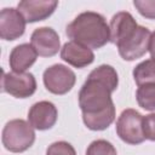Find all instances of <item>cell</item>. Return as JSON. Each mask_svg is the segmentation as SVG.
I'll list each match as a JSON object with an SVG mask.
<instances>
[{"label":"cell","instance_id":"1","mask_svg":"<svg viewBox=\"0 0 155 155\" xmlns=\"http://www.w3.org/2000/svg\"><path fill=\"white\" fill-rule=\"evenodd\" d=\"M116 70L108 64L94 68L79 92V107L82 121L92 131L107 130L115 120V105L111 93L117 88Z\"/></svg>","mask_w":155,"mask_h":155},{"label":"cell","instance_id":"2","mask_svg":"<svg viewBox=\"0 0 155 155\" xmlns=\"http://www.w3.org/2000/svg\"><path fill=\"white\" fill-rule=\"evenodd\" d=\"M71 41L79 42L91 50L101 48L110 41V28L105 18L97 12L86 11L78 15L65 28Z\"/></svg>","mask_w":155,"mask_h":155},{"label":"cell","instance_id":"3","mask_svg":"<svg viewBox=\"0 0 155 155\" xmlns=\"http://www.w3.org/2000/svg\"><path fill=\"white\" fill-rule=\"evenodd\" d=\"M1 142L6 150L11 153H23L35 142L34 128L25 120H10L2 130Z\"/></svg>","mask_w":155,"mask_h":155},{"label":"cell","instance_id":"4","mask_svg":"<svg viewBox=\"0 0 155 155\" xmlns=\"http://www.w3.org/2000/svg\"><path fill=\"white\" fill-rule=\"evenodd\" d=\"M116 133L127 144L137 145L145 140L143 116L134 109H125L116 121Z\"/></svg>","mask_w":155,"mask_h":155},{"label":"cell","instance_id":"5","mask_svg":"<svg viewBox=\"0 0 155 155\" xmlns=\"http://www.w3.org/2000/svg\"><path fill=\"white\" fill-rule=\"evenodd\" d=\"M42 80L48 92L53 94H65L74 87L76 76L70 68L63 64H53L44 71Z\"/></svg>","mask_w":155,"mask_h":155},{"label":"cell","instance_id":"6","mask_svg":"<svg viewBox=\"0 0 155 155\" xmlns=\"http://www.w3.org/2000/svg\"><path fill=\"white\" fill-rule=\"evenodd\" d=\"M1 90L15 98H28L36 91V80L31 73L2 71Z\"/></svg>","mask_w":155,"mask_h":155},{"label":"cell","instance_id":"7","mask_svg":"<svg viewBox=\"0 0 155 155\" xmlns=\"http://www.w3.org/2000/svg\"><path fill=\"white\" fill-rule=\"evenodd\" d=\"M150 35L151 33L148 28L138 25L130 38L117 45L119 54L121 58L125 61H134L143 57L149 51Z\"/></svg>","mask_w":155,"mask_h":155},{"label":"cell","instance_id":"8","mask_svg":"<svg viewBox=\"0 0 155 155\" xmlns=\"http://www.w3.org/2000/svg\"><path fill=\"white\" fill-rule=\"evenodd\" d=\"M25 19L18 8L5 7L0 12V38L13 41L21 38L25 30Z\"/></svg>","mask_w":155,"mask_h":155},{"label":"cell","instance_id":"9","mask_svg":"<svg viewBox=\"0 0 155 155\" xmlns=\"http://www.w3.org/2000/svg\"><path fill=\"white\" fill-rule=\"evenodd\" d=\"M58 117L56 105L48 101H40L33 104L28 111V122L33 128L39 131H46L52 128Z\"/></svg>","mask_w":155,"mask_h":155},{"label":"cell","instance_id":"10","mask_svg":"<svg viewBox=\"0 0 155 155\" xmlns=\"http://www.w3.org/2000/svg\"><path fill=\"white\" fill-rule=\"evenodd\" d=\"M30 44L41 57H52L61 48V40L57 31L50 27H41L33 31Z\"/></svg>","mask_w":155,"mask_h":155},{"label":"cell","instance_id":"11","mask_svg":"<svg viewBox=\"0 0 155 155\" xmlns=\"http://www.w3.org/2000/svg\"><path fill=\"white\" fill-rule=\"evenodd\" d=\"M58 6V1L52 0H23L18 2V11L27 23H35L48 18Z\"/></svg>","mask_w":155,"mask_h":155},{"label":"cell","instance_id":"12","mask_svg":"<svg viewBox=\"0 0 155 155\" xmlns=\"http://www.w3.org/2000/svg\"><path fill=\"white\" fill-rule=\"evenodd\" d=\"M138 24L133 16L130 12L121 11L113 16L109 28H110V42L114 45H119L130 38L134 30L137 29Z\"/></svg>","mask_w":155,"mask_h":155},{"label":"cell","instance_id":"13","mask_svg":"<svg viewBox=\"0 0 155 155\" xmlns=\"http://www.w3.org/2000/svg\"><path fill=\"white\" fill-rule=\"evenodd\" d=\"M61 58L75 68H85L93 63L94 53L90 47L70 40L61 48Z\"/></svg>","mask_w":155,"mask_h":155},{"label":"cell","instance_id":"14","mask_svg":"<svg viewBox=\"0 0 155 155\" xmlns=\"http://www.w3.org/2000/svg\"><path fill=\"white\" fill-rule=\"evenodd\" d=\"M38 53L31 44H21L17 45L10 53L8 64L12 71L25 73L36 61Z\"/></svg>","mask_w":155,"mask_h":155},{"label":"cell","instance_id":"15","mask_svg":"<svg viewBox=\"0 0 155 155\" xmlns=\"http://www.w3.org/2000/svg\"><path fill=\"white\" fill-rule=\"evenodd\" d=\"M133 79L138 86L155 84V59L149 58L137 64L132 71Z\"/></svg>","mask_w":155,"mask_h":155},{"label":"cell","instance_id":"16","mask_svg":"<svg viewBox=\"0 0 155 155\" xmlns=\"http://www.w3.org/2000/svg\"><path fill=\"white\" fill-rule=\"evenodd\" d=\"M137 103L140 108L154 111L155 110V84H145L142 86H138V90L136 92Z\"/></svg>","mask_w":155,"mask_h":155},{"label":"cell","instance_id":"17","mask_svg":"<svg viewBox=\"0 0 155 155\" xmlns=\"http://www.w3.org/2000/svg\"><path fill=\"white\" fill-rule=\"evenodd\" d=\"M86 155H117V153L110 142L105 139H97L88 145Z\"/></svg>","mask_w":155,"mask_h":155},{"label":"cell","instance_id":"18","mask_svg":"<svg viewBox=\"0 0 155 155\" xmlns=\"http://www.w3.org/2000/svg\"><path fill=\"white\" fill-rule=\"evenodd\" d=\"M46 155H76V151L70 143L65 140H58L48 145Z\"/></svg>","mask_w":155,"mask_h":155},{"label":"cell","instance_id":"19","mask_svg":"<svg viewBox=\"0 0 155 155\" xmlns=\"http://www.w3.org/2000/svg\"><path fill=\"white\" fill-rule=\"evenodd\" d=\"M133 5L143 17L155 19V0H134Z\"/></svg>","mask_w":155,"mask_h":155},{"label":"cell","instance_id":"20","mask_svg":"<svg viewBox=\"0 0 155 155\" xmlns=\"http://www.w3.org/2000/svg\"><path fill=\"white\" fill-rule=\"evenodd\" d=\"M143 131L145 139L155 142V113L143 117Z\"/></svg>","mask_w":155,"mask_h":155},{"label":"cell","instance_id":"21","mask_svg":"<svg viewBox=\"0 0 155 155\" xmlns=\"http://www.w3.org/2000/svg\"><path fill=\"white\" fill-rule=\"evenodd\" d=\"M149 52L151 54V58L155 59V31L150 35V42H149Z\"/></svg>","mask_w":155,"mask_h":155}]
</instances>
